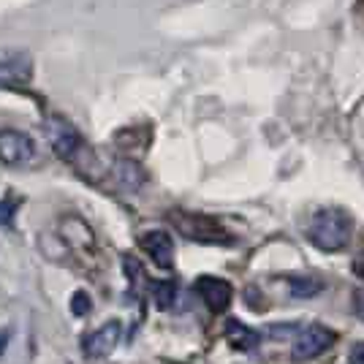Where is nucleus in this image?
<instances>
[{"label": "nucleus", "mask_w": 364, "mask_h": 364, "mask_svg": "<svg viewBox=\"0 0 364 364\" xmlns=\"http://www.w3.org/2000/svg\"><path fill=\"white\" fill-rule=\"evenodd\" d=\"M307 240L323 253L343 250L350 242V218L343 210H321L307 226Z\"/></svg>", "instance_id": "nucleus-1"}, {"label": "nucleus", "mask_w": 364, "mask_h": 364, "mask_svg": "<svg viewBox=\"0 0 364 364\" xmlns=\"http://www.w3.org/2000/svg\"><path fill=\"white\" fill-rule=\"evenodd\" d=\"M44 134H46V141H49L52 152H55L58 158H63V161H68V164H76V161L85 155V150H87L82 134H79L65 117H58V114L46 117Z\"/></svg>", "instance_id": "nucleus-2"}, {"label": "nucleus", "mask_w": 364, "mask_h": 364, "mask_svg": "<svg viewBox=\"0 0 364 364\" xmlns=\"http://www.w3.org/2000/svg\"><path fill=\"white\" fill-rule=\"evenodd\" d=\"M33 79V58L28 49H0V87H19Z\"/></svg>", "instance_id": "nucleus-3"}, {"label": "nucleus", "mask_w": 364, "mask_h": 364, "mask_svg": "<svg viewBox=\"0 0 364 364\" xmlns=\"http://www.w3.org/2000/svg\"><path fill=\"white\" fill-rule=\"evenodd\" d=\"M33 158H36V141L28 134H22L16 128L0 131V161L6 166H28V164H33Z\"/></svg>", "instance_id": "nucleus-4"}, {"label": "nucleus", "mask_w": 364, "mask_h": 364, "mask_svg": "<svg viewBox=\"0 0 364 364\" xmlns=\"http://www.w3.org/2000/svg\"><path fill=\"white\" fill-rule=\"evenodd\" d=\"M171 220H174V226L180 228L188 240H196V242H228L231 240L215 220L201 218V215L171 213Z\"/></svg>", "instance_id": "nucleus-5"}, {"label": "nucleus", "mask_w": 364, "mask_h": 364, "mask_svg": "<svg viewBox=\"0 0 364 364\" xmlns=\"http://www.w3.org/2000/svg\"><path fill=\"white\" fill-rule=\"evenodd\" d=\"M332 343L334 334L326 326L313 323V326H307V329H302L294 337V356L296 359H316V356H321V353H326V350L332 348Z\"/></svg>", "instance_id": "nucleus-6"}, {"label": "nucleus", "mask_w": 364, "mask_h": 364, "mask_svg": "<svg viewBox=\"0 0 364 364\" xmlns=\"http://www.w3.org/2000/svg\"><path fill=\"white\" fill-rule=\"evenodd\" d=\"M193 289L201 296V302L207 304L213 313H226L228 304H231V296H234L231 283L223 280V277H213V274H201Z\"/></svg>", "instance_id": "nucleus-7"}, {"label": "nucleus", "mask_w": 364, "mask_h": 364, "mask_svg": "<svg viewBox=\"0 0 364 364\" xmlns=\"http://www.w3.org/2000/svg\"><path fill=\"white\" fill-rule=\"evenodd\" d=\"M120 337H122V323L120 321H109V323L98 326L95 332L85 337L82 350H85V356H90V359H104V356H109L112 350L117 348Z\"/></svg>", "instance_id": "nucleus-8"}, {"label": "nucleus", "mask_w": 364, "mask_h": 364, "mask_svg": "<svg viewBox=\"0 0 364 364\" xmlns=\"http://www.w3.org/2000/svg\"><path fill=\"white\" fill-rule=\"evenodd\" d=\"M139 245L152 258L155 267H161V269L174 267V242H171V237L166 231H147V234L139 237Z\"/></svg>", "instance_id": "nucleus-9"}, {"label": "nucleus", "mask_w": 364, "mask_h": 364, "mask_svg": "<svg viewBox=\"0 0 364 364\" xmlns=\"http://www.w3.org/2000/svg\"><path fill=\"white\" fill-rule=\"evenodd\" d=\"M109 174H112V180L117 182V188H122V191H139L141 182H144L141 168L134 161H125V158H117L112 164V168H109Z\"/></svg>", "instance_id": "nucleus-10"}, {"label": "nucleus", "mask_w": 364, "mask_h": 364, "mask_svg": "<svg viewBox=\"0 0 364 364\" xmlns=\"http://www.w3.org/2000/svg\"><path fill=\"white\" fill-rule=\"evenodd\" d=\"M63 240H65V245H71V247H76V250H90L92 247V231L90 226L85 223V220H79V218H65L63 220Z\"/></svg>", "instance_id": "nucleus-11"}, {"label": "nucleus", "mask_w": 364, "mask_h": 364, "mask_svg": "<svg viewBox=\"0 0 364 364\" xmlns=\"http://www.w3.org/2000/svg\"><path fill=\"white\" fill-rule=\"evenodd\" d=\"M226 337L237 350H256L258 348V334L253 332V329H247L245 323H240L237 318L226 321Z\"/></svg>", "instance_id": "nucleus-12"}, {"label": "nucleus", "mask_w": 364, "mask_h": 364, "mask_svg": "<svg viewBox=\"0 0 364 364\" xmlns=\"http://www.w3.org/2000/svg\"><path fill=\"white\" fill-rule=\"evenodd\" d=\"M286 289L296 299H310V296H316V294L323 291V283H321L318 277H289Z\"/></svg>", "instance_id": "nucleus-13"}, {"label": "nucleus", "mask_w": 364, "mask_h": 364, "mask_svg": "<svg viewBox=\"0 0 364 364\" xmlns=\"http://www.w3.org/2000/svg\"><path fill=\"white\" fill-rule=\"evenodd\" d=\"M177 299V286L171 283V280H158V283H152V302L158 310H168L171 304Z\"/></svg>", "instance_id": "nucleus-14"}, {"label": "nucleus", "mask_w": 364, "mask_h": 364, "mask_svg": "<svg viewBox=\"0 0 364 364\" xmlns=\"http://www.w3.org/2000/svg\"><path fill=\"white\" fill-rule=\"evenodd\" d=\"M90 310H92L90 296H87L85 291H76L74 296H71V313H74V316H87Z\"/></svg>", "instance_id": "nucleus-15"}, {"label": "nucleus", "mask_w": 364, "mask_h": 364, "mask_svg": "<svg viewBox=\"0 0 364 364\" xmlns=\"http://www.w3.org/2000/svg\"><path fill=\"white\" fill-rule=\"evenodd\" d=\"M348 362L350 364H364V343H359V346H353V348H350Z\"/></svg>", "instance_id": "nucleus-16"}, {"label": "nucleus", "mask_w": 364, "mask_h": 364, "mask_svg": "<svg viewBox=\"0 0 364 364\" xmlns=\"http://www.w3.org/2000/svg\"><path fill=\"white\" fill-rule=\"evenodd\" d=\"M9 337H11V329H3L0 332V356H3V350L9 348Z\"/></svg>", "instance_id": "nucleus-17"}, {"label": "nucleus", "mask_w": 364, "mask_h": 364, "mask_svg": "<svg viewBox=\"0 0 364 364\" xmlns=\"http://www.w3.org/2000/svg\"><path fill=\"white\" fill-rule=\"evenodd\" d=\"M353 307H356V313L364 318V294H356V296H353Z\"/></svg>", "instance_id": "nucleus-18"}]
</instances>
